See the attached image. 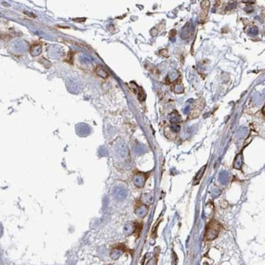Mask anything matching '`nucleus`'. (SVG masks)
Returning a JSON list of instances; mask_svg holds the SVG:
<instances>
[{
  "instance_id": "nucleus-1",
  "label": "nucleus",
  "mask_w": 265,
  "mask_h": 265,
  "mask_svg": "<svg viewBox=\"0 0 265 265\" xmlns=\"http://www.w3.org/2000/svg\"><path fill=\"white\" fill-rule=\"evenodd\" d=\"M221 228H222V226L217 221H215V220L210 221L207 224V231H206V237H207V240L212 241L216 239V237H218Z\"/></svg>"
},
{
  "instance_id": "nucleus-2",
  "label": "nucleus",
  "mask_w": 265,
  "mask_h": 265,
  "mask_svg": "<svg viewBox=\"0 0 265 265\" xmlns=\"http://www.w3.org/2000/svg\"><path fill=\"white\" fill-rule=\"evenodd\" d=\"M202 100H198L197 102V104H195L194 108L193 109V111H192L191 114V117H198V115L200 114L202 109L203 108V105L202 104Z\"/></svg>"
},
{
  "instance_id": "nucleus-3",
  "label": "nucleus",
  "mask_w": 265,
  "mask_h": 265,
  "mask_svg": "<svg viewBox=\"0 0 265 265\" xmlns=\"http://www.w3.org/2000/svg\"><path fill=\"white\" fill-rule=\"evenodd\" d=\"M96 74H98L99 76H100L101 78H106L109 77L108 72L105 70V69L103 68L102 66H100V65H99V66H97V67H96Z\"/></svg>"
},
{
  "instance_id": "nucleus-4",
  "label": "nucleus",
  "mask_w": 265,
  "mask_h": 265,
  "mask_svg": "<svg viewBox=\"0 0 265 265\" xmlns=\"http://www.w3.org/2000/svg\"><path fill=\"white\" fill-rule=\"evenodd\" d=\"M233 167L236 169L241 170V168L242 167V155L241 154H239V155L237 156V157H236V159L234 161Z\"/></svg>"
},
{
  "instance_id": "nucleus-5",
  "label": "nucleus",
  "mask_w": 265,
  "mask_h": 265,
  "mask_svg": "<svg viewBox=\"0 0 265 265\" xmlns=\"http://www.w3.org/2000/svg\"><path fill=\"white\" fill-rule=\"evenodd\" d=\"M206 167L207 166H204L202 168H201V170L197 172V176H196V178H195V180H194V185H197V184H199V182L200 180L202 179V176H203L204 172H205V169H206Z\"/></svg>"
},
{
  "instance_id": "nucleus-6",
  "label": "nucleus",
  "mask_w": 265,
  "mask_h": 265,
  "mask_svg": "<svg viewBox=\"0 0 265 265\" xmlns=\"http://www.w3.org/2000/svg\"><path fill=\"white\" fill-rule=\"evenodd\" d=\"M201 6H202V10H208L210 7V1L209 0H202V3H201Z\"/></svg>"
},
{
  "instance_id": "nucleus-7",
  "label": "nucleus",
  "mask_w": 265,
  "mask_h": 265,
  "mask_svg": "<svg viewBox=\"0 0 265 265\" xmlns=\"http://www.w3.org/2000/svg\"><path fill=\"white\" fill-rule=\"evenodd\" d=\"M160 54L164 57H168V51L167 49H162L160 51Z\"/></svg>"
},
{
  "instance_id": "nucleus-8",
  "label": "nucleus",
  "mask_w": 265,
  "mask_h": 265,
  "mask_svg": "<svg viewBox=\"0 0 265 265\" xmlns=\"http://www.w3.org/2000/svg\"><path fill=\"white\" fill-rule=\"evenodd\" d=\"M176 34V30H171V37H174Z\"/></svg>"
}]
</instances>
